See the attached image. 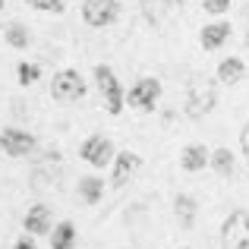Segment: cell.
Returning <instances> with one entry per match:
<instances>
[{"instance_id":"9c48e42d","label":"cell","mask_w":249,"mask_h":249,"mask_svg":"<svg viewBox=\"0 0 249 249\" xmlns=\"http://www.w3.org/2000/svg\"><path fill=\"white\" fill-rule=\"evenodd\" d=\"M139 167H142V158L136 152H120L117 155V164H114V186H123Z\"/></svg>"},{"instance_id":"7c38bea8","label":"cell","mask_w":249,"mask_h":249,"mask_svg":"<svg viewBox=\"0 0 249 249\" xmlns=\"http://www.w3.org/2000/svg\"><path fill=\"white\" fill-rule=\"evenodd\" d=\"M243 73H246V63L240 60V57H227V60H221V67H218V79L224 85H237L243 79Z\"/></svg>"},{"instance_id":"9a60e30c","label":"cell","mask_w":249,"mask_h":249,"mask_svg":"<svg viewBox=\"0 0 249 249\" xmlns=\"http://www.w3.org/2000/svg\"><path fill=\"white\" fill-rule=\"evenodd\" d=\"M142 3H145V16H148V19H152V22H161L167 10L183 6V0H142Z\"/></svg>"},{"instance_id":"d6986e66","label":"cell","mask_w":249,"mask_h":249,"mask_svg":"<svg viewBox=\"0 0 249 249\" xmlns=\"http://www.w3.org/2000/svg\"><path fill=\"white\" fill-rule=\"evenodd\" d=\"M6 41H10L13 48H25V44H29V35H25L22 25H10V29H6Z\"/></svg>"},{"instance_id":"4fadbf2b","label":"cell","mask_w":249,"mask_h":249,"mask_svg":"<svg viewBox=\"0 0 249 249\" xmlns=\"http://www.w3.org/2000/svg\"><path fill=\"white\" fill-rule=\"evenodd\" d=\"M48 224H51L48 205H35L29 214H25V231H29V233H44V231H48Z\"/></svg>"},{"instance_id":"cb8c5ba5","label":"cell","mask_w":249,"mask_h":249,"mask_svg":"<svg viewBox=\"0 0 249 249\" xmlns=\"http://www.w3.org/2000/svg\"><path fill=\"white\" fill-rule=\"evenodd\" d=\"M16 249H35V243H32V240H19Z\"/></svg>"},{"instance_id":"44dd1931","label":"cell","mask_w":249,"mask_h":249,"mask_svg":"<svg viewBox=\"0 0 249 249\" xmlns=\"http://www.w3.org/2000/svg\"><path fill=\"white\" fill-rule=\"evenodd\" d=\"M202 6H205V13H214V16H221V13L231 10V0H202Z\"/></svg>"},{"instance_id":"30bf717a","label":"cell","mask_w":249,"mask_h":249,"mask_svg":"<svg viewBox=\"0 0 249 249\" xmlns=\"http://www.w3.org/2000/svg\"><path fill=\"white\" fill-rule=\"evenodd\" d=\"M227 38H231V25H227V22H212V25L202 29L199 41H202V48H205V51H218Z\"/></svg>"},{"instance_id":"ffe728a7","label":"cell","mask_w":249,"mask_h":249,"mask_svg":"<svg viewBox=\"0 0 249 249\" xmlns=\"http://www.w3.org/2000/svg\"><path fill=\"white\" fill-rule=\"evenodd\" d=\"M38 76H41V70H38L35 63H19V82L22 85H32Z\"/></svg>"},{"instance_id":"ac0fdd59","label":"cell","mask_w":249,"mask_h":249,"mask_svg":"<svg viewBox=\"0 0 249 249\" xmlns=\"http://www.w3.org/2000/svg\"><path fill=\"white\" fill-rule=\"evenodd\" d=\"M101 189H104V183L95 180V177H85V180L79 183V193H82V199L89 202V205H95V202L101 199Z\"/></svg>"},{"instance_id":"277c9868","label":"cell","mask_w":249,"mask_h":249,"mask_svg":"<svg viewBox=\"0 0 249 249\" xmlns=\"http://www.w3.org/2000/svg\"><path fill=\"white\" fill-rule=\"evenodd\" d=\"M82 16H85L89 25L104 29V25H110L117 16H120V3H117V0H85L82 3Z\"/></svg>"},{"instance_id":"8992f818","label":"cell","mask_w":249,"mask_h":249,"mask_svg":"<svg viewBox=\"0 0 249 249\" xmlns=\"http://www.w3.org/2000/svg\"><path fill=\"white\" fill-rule=\"evenodd\" d=\"M158 98H161V82L152 79V76H145V79H139L133 89H129V107H136V110H152Z\"/></svg>"},{"instance_id":"7402d4cb","label":"cell","mask_w":249,"mask_h":249,"mask_svg":"<svg viewBox=\"0 0 249 249\" xmlns=\"http://www.w3.org/2000/svg\"><path fill=\"white\" fill-rule=\"evenodd\" d=\"M35 10H48V13H60L63 10V0H29Z\"/></svg>"},{"instance_id":"3957f363","label":"cell","mask_w":249,"mask_h":249,"mask_svg":"<svg viewBox=\"0 0 249 249\" xmlns=\"http://www.w3.org/2000/svg\"><path fill=\"white\" fill-rule=\"evenodd\" d=\"M51 95L57 98V101L70 104V101H79L85 95V82L82 76L76 73V70H60V73L54 76V82H51Z\"/></svg>"},{"instance_id":"8fae6325","label":"cell","mask_w":249,"mask_h":249,"mask_svg":"<svg viewBox=\"0 0 249 249\" xmlns=\"http://www.w3.org/2000/svg\"><path fill=\"white\" fill-rule=\"evenodd\" d=\"M208 148L205 145H186L183 148V155H180V167L183 170H189V174H196V170H202L208 164Z\"/></svg>"},{"instance_id":"2e32d148","label":"cell","mask_w":249,"mask_h":249,"mask_svg":"<svg viewBox=\"0 0 249 249\" xmlns=\"http://www.w3.org/2000/svg\"><path fill=\"white\" fill-rule=\"evenodd\" d=\"M208 164L218 170L221 177H231L233 174V155H231V148H214V152L208 155Z\"/></svg>"},{"instance_id":"603a6c76","label":"cell","mask_w":249,"mask_h":249,"mask_svg":"<svg viewBox=\"0 0 249 249\" xmlns=\"http://www.w3.org/2000/svg\"><path fill=\"white\" fill-rule=\"evenodd\" d=\"M240 145H243V155H246V161H249V123L243 126V133H240Z\"/></svg>"},{"instance_id":"7a4b0ae2","label":"cell","mask_w":249,"mask_h":249,"mask_svg":"<svg viewBox=\"0 0 249 249\" xmlns=\"http://www.w3.org/2000/svg\"><path fill=\"white\" fill-rule=\"evenodd\" d=\"M95 82H98V91H101V98H104V107H107V114H120L123 110V89H120V82H117V76H114V70L110 67H95Z\"/></svg>"},{"instance_id":"d4e9b609","label":"cell","mask_w":249,"mask_h":249,"mask_svg":"<svg viewBox=\"0 0 249 249\" xmlns=\"http://www.w3.org/2000/svg\"><path fill=\"white\" fill-rule=\"evenodd\" d=\"M0 6H3V0H0Z\"/></svg>"},{"instance_id":"ba28073f","label":"cell","mask_w":249,"mask_h":249,"mask_svg":"<svg viewBox=\"0 0 249 249\" xmlns=\"http://www.w3.org/2000/svg\"><path fill=\"white\" fill-rule=\"evenodd\" d=\"M0 148H3L6 155H13V158H22V155H29L32 148H35V139H32L29 133H22V129H3Z\"/></svg>"},{"instance_id":"e0dca14e","label":"cell","mask_w":249,"mask_h":249,"mask_svg":"<svg viewBox=\"0 0 249 249\" xmlns=\"http://www.w3.org/2000/svg\"><path fill=\"white\" fill-rule=\"evenodd\" d=\"M177 218H180L183 227L193 224V218H196V199L193 196H177Z\"/></svg>"},{"instance_id":"5bb4252c","label":"cell","mask_w":249,"mask_h":249,"mask_svg":"<svg viewBox=\"0 0 249 249\" xmlns=\"http://www.w3.org/2000/svg\"><path fill=\"white\" fill-rule=\"evenodd\" d=\"M73 243H76V227L70 224V221L57 224L54 237H51V249H73Z\"/></svg>"},{"instance_id":"484cf974","label":"cell","mask_w":249,"mask_h":249,"mask_svg":"<svg viewBox=\"0 0 249 249\" xmlns=\"http://www.w3.org/2000/svg\"><path fill=\"white\" fill-rule=\"evenodd\" d=\"M183 249H189V246H183Z\"/></svg>"},{"instance_id":"52a82bcc","label":"cell","mask_w":249,"mask_h":249,"mask_svg":"<svg viewBox=\"0 0 249 249\" xmlns=\"http://www.w3.org/2000/svg\"><path fill=\"white\" fill-rule=\"evenodd\" d=\"M82 158L89 161L91 167H104L114 158V145H110V139H104V136H91L82 145Z\"/></svg>"},{"instance_id":"6da1fadb","label":"cell","mask_w":249,"mask_h":249,"mask_svg":"<svg viewBox=\"0 0 249 249\" xmlns=\"http://www.w3.org/2000/svg\"><path fill=\"white\" fill-rule=\"evenodd\" d=\"M221 246L224 249H249V214L243 208L227 214L224 227H221Z\"/></svg>"},{"instance_id":"5b68a950","label":"cell","mask_w":249,"mask_h":249,"mask_svg":"<svg viewBox=\"0 0 249 249\" xmlns=\"http://www.w3.org/2000/svg\"><path fill=\"white\" fill-rule=\"evenodd\" d=\"M212 107H214V89H212V85H205V82H193L189 98H186V117L202 120Z\"/></svg>"}]
</instances>
